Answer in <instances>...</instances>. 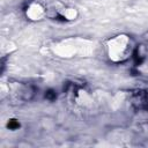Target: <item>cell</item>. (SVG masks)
Wrapping results in <instances>:
<instances>
[{
    "label": "cell",
    "mask_w": 148,
    "mask_h": 148,
    "mask_svg": "<svg viewBox=\"0 0 148 148\" xmlns=\"http://www.w3.org/2000/svg\"><path fill=\"white\" fill-rule=\"evenodd\" d=\"M133 52V40L127 35H117L106 43V54L113 62L126 61Z\"/></svg>",
    "instance_id": "cell-1"
},
{
    "label": "cell",
    "mask_w": 148,
    "mask_h": 148,
    "mask_svg": "<svg viewBox=\"0 0 148 148\" xmlns=\"http://www.w3.org/2000/svg\"><path fill=\"white\" fill-rule=\"evenodd\" d=\"M24 15L30 21H39L47 15V9L42 2L34 0L24 7Z\"/></svg>",
    "instance_id": "cell-2"
},
{
    "label": "cell",
    "mask_w": 148,
    "mask_h": 148,
    "mask_svg": "<svg viewBox=\"0 0 148 148\" xmlns=\"http://www.w3.org/2000/svg\"><path fill=\"white\" fill-rule=\"evenodd\" d=\"M77 16H79V10L73 6H61L56 12V17L66 22L74 21L77 18Z\"/></svg>",
    "instance_id": "cell-3"
},
{
    "label": "cell",
    "mask_w": 148,
    "mask_h": 148,
    "mask_svg": "<svg viewBox=\"0 0 148 148\" xmlns=\"http://www.w3.org/2000/svg\"><path fill=\"white\" fill-rule=\"evenodd\" d=\"M7 126H8V128H10V130H16V128L20 126V124H18V121H16V120L12 119V120H9V121H8Z\"/></svg>",
    "instance_id": "cell-4"
}]
</instances>
